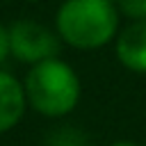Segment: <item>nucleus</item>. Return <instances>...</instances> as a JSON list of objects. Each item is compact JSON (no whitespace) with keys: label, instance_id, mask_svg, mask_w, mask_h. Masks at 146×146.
Masks as SVG:
<instances>
[{"label":"nucleus","instance_id":"obj_2","mask_svg":"<svg viewBox=\"0 0 146 146\" xmlns=\"http://www.w3.org/2000/svg\"><path fill=\"white\" fill-rule=\"evenodd\" d=\"M23 87L27 105L36 114L48 119H62L71 114L82 96V82L78 71L59 57L32 64L23 80Z\"/></svg>","mask_w":146,"mask_h":146},{"label":"nucleus","instance_id":"obj_8","mask_svg":"<svg viewBox=\"0 0 146 146\" xmlns=\"http://www.w3.org/2000/svg\"><path fill=\"white\" fill-rule=\"evenodd\" d=\"M7 57H11V48H9V25L0 23V68L7 62Z\"/></svg>","mask_w":146,"mask_h":146},{"label":"nucleus","instance_id":"obj_10","mask_svg":"<svg viewBox=\"0 0 146 146\" xmlns=\"http://www.w3.org/2000/svg\"><path fill=\"white\" fill-rule=\"evenodd\" d=\"M21 2H34V0H21Z\"/></svg>","mask_w":146,"mask_h":146},{"label":"nucleus","instance_id":"obj_4","mask_svg":"<svg viewBox=\"0 0 146 146\" xmlns=\"http://www.w3.org/2000/svg\"><path fill=\"white\" fill-rule=\"evenodd\" d=\"M114 55L123 68L146 75V18L130 21L119 30L114 39Z\"/></svg>","mask_w":146,"mask_h":146},{"label":"nucleus","instance_id":"obj_9","mask_svg":"<svg viewBox=\"0 0 146 146\" xmlns=\"http://www.w3.org/2000/svg\"><path fill=\"white\" fill-rule=\"evenodd\" d=\"M110 146H137L135 141H114V144H110Z\"/></svg>","mask_w":146,"mask_h":146},{"label":"nucleus","instance_id":"obj_3","mask_svg":"<svg viewBox=\"0 0 146 146\" xmlns=\"http://www.w3.org/2000/svg\"><path fill=\"white\" fill-rule=\"evenodd\" d=\"M62 39L57 30L34 21V18H18L9 25V48L11 57L23 64H39L50 57H59Z\"/></svg>","mask_w":146,"mask_h":146},{"label":"nucleus","instance_id":"obj_6","mask_svg":"<svg viewBox=\"0 0 146 146\" xmlns=\"http://www.w3.org/2000/svg\"><path fill=\"white\" fill-rule=\"evenodd\" d=\"M121 16H128L130 21H144L146 18V0H119Z\"/></svg>","mask_w":146,"mask_h":146},{"label":"nucleus","instance_id":"obj_11","mask_svg":"<svg viewBox=\"0 0 146 146\" xmlns=\"http://www.w3.org/2000/svg\"><path fill=\"white\" fill-rule=\"evenodd\" d=\"M112 2H114V5H119V0H112Z\"/></svg>","mask_w":146,"mask_h":146},{"label":"nucleus","instance_id":"obj_5","mask_svg":"<svg viewBox=\"0 0 146 146\" xmlns=\"http://www.w3.org/2000/svg\"><path fill=\"white\" fill-rule=\"evenodd\" d=\"M27 110V96L23 82L9 71L0 68V135L16 128Z\"/></svg>","mask_w":146,"mask_h":146},{"label":"nucleus","instance_id":"obj_1","mask_svg":"<svg viewBox=\"0 0 146 146\" xmlns=\"http://www.w3.org/2000/svg\"><path fill=\"white\" fill-rule=\"evenodd\" d=\"M55 30L75 50H98L114 43L121 9L112 0H64L55 11Z\"/></svg>","mask_w":146,"mask_h":146},{"label":"nucleus","instance_id":"obj_7","mask_svg":"<svg viewBox=\"0 0 146 146\" xmlns=\"http://www.w3.org/2000/svg\"><path fill=\"white\" fill-rule=\"evenodd\" d=\"M78 144H84V137H80V132L75 130H59L50 141V146H78Z\"/></svg>","mask_w":146,"mask_h":146}]
</instances>
